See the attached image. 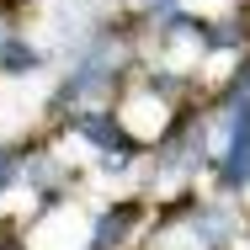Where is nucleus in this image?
Segmentation results:
<instances>
[{"label": "nucleus", "instance_id": "nucleus-1", "mask_svg": "<svg viewBox=\"0 0 250 250\" xmlns=\"http://www.w3.org/2000/svg\"><path fill=\"white\" fill-rule=\"evenodd\" d=\"M245 181H250V101H240L234 144H229V165H224V187H245Z\"/></svg>", "mask_w": 250, "mask_h": 250}, {"label": "nucleus", "instance_id": "nucleus-2", "mask_svg": "<svg viewBox=\"0 0 250 250\" xmlns=\"http://www.w3.org/2000/svg\"><path fill=\"white\" fill-rule=\"evenodd\" d=\"M133 218H139V208H117V213H106L96 224V250H106V245H117L128 229H133Z\"/></svg>", "mask_w": 250, "mask_h": 250}, {"label": "nucleus", "instance_id": "nucleus-3", "mask_svg": "<svg viewBox=\"0 0 250 250\" xmlns=\"http://www.w3.org/2000/svg\"><path fill=\"white\" fill-rule=\"evenodd\" d=\"M5 69H11V75H32V69H38V53L27 48L21 38H11V43H5Z\"/></svg>", "mask_w": 250, "mask_h": 250}]
</instances>
